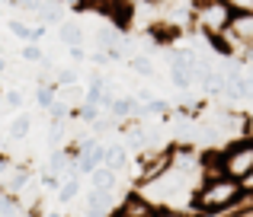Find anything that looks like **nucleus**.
I'll use <instances>...</instances> for the list:
<instances>
[{
	"label": "nucleus",
	"mask_w": 253,
	"mask_h": 217,
	"mask_svg": "<svg viewBox=\"0 0 253 217\" xmlns=\"http://www.w3.org/2000/svg\"><path fill=\"white\" fill-rule=\"evenodd\" d=\"M241 198H244V188L231 176L202 179L196 195H192V214L196 217H224Z\"/></svg>",
	"instance_id": "obj_1"
},
{
	"label": "nucleus",
	"mask_w": 253,
	"mask_h": 217,
	"mask_svg": "<svg viewBox=\"0 0 253 217\" xmlns=\"http://www.w3.org/2000/svg\"><path fill=\"white\" fill-rule=\"evenodd\" d=\"M189 10H192V26H196L209 42L224 38L228 29H231V23H234V13L224 3H218V0H192Z\"/></svg>",
	"instance_id": "obj_2"
},
{
	"label": "nucleus",
	"mask_w": 253,
	"mask_h": 217,
	"mask_svg": "<svg viewBox=\"0 0 253 217\" xmlns=\"http://www.w3.org/2000/svg\"><path fill=\"white\" fill-rule=\"evenodd\" d=\"M221 169L224 176L241 182L247 173H253V134H244L237 141H231L221 150Z\"/></svg>",
	"instance_id": "obj_3"
},
{
	"label": "nucleus",
	"mask_w": 253,
	"mask_h": 217,
	"mask_svg": "<svg viewBox=\"0 0 253 217\" xmlns=\"http://www.w3.org/2000/svg\"><path fill=\"white\" fill-rule=\"evenodd\" d=\"M151 214H154V205H151L138 188H131L128 195H122L119 208L112 211V217H151Z\"/></svg>",
	"instance_id": "obj_4"
},
{
	"label": "nucleus",
	"mask_w": 253,
	"mask_h": 217,
	"mask_svg": "<svg viewBox=\"0 0 253 217\" xmlns=\"http://www.w3.org/2000/svg\"><path fill=\"white\" fill-rule=\"evenodd\" d=\"M58 38H61V45H68V48H77V45H84V26L74 23V19H64V23L58 26Z\"/></svg>",
	"instance_id": "obj_5"
},
{
	"label": "nucleus",
	"mask_w": 253,
	"mask_h": 217,
	"mask_svg": "<svg viewBox=\"0 0 253 217\" xmlns=\"http://www.w3.org/2000/svg\"><path fill=\"white\" fill-rule=\"evenodd\" d=\"M90 188H103V192H119V173L109 166H99L90 176Z\"/></svg>",
	"instance_id": "obj_6"
},
{
	"label": "nucleus",
	"mask_w": 253,
	"mask_h": 217,
	"mask_svg": "<svg viewBox=\"0 0 253 217\" xmlns=\"http://www.w3.org/2000/svg\"><path fill=\"white\" fill-rule=\"evenodd\" d=\"M103 166L122 173V169L128 166V147H125V144H106V163Z\"/></svg>",
	"instance_id": "obj_7"
},
{
	"label": "nucleus",
	"mask_w": 253,
	"mask_h": 217,
	"mask_svg": "<svg viewBox=\"0 0 253 217\" xmlns=\"http://www.w3.org/2000/svg\"><path fill=\"white\" fill-rule=\"evenodd\" d=\"M32 131V115H26V112H16L13 115V122L6 124V134L13 137V141H26Z\"/></svg>",
	"instance_id": "obj_8"
},
{
	"label": "nucleus",
	"mask_w": 253,
	"mask_h": 217,
	"mask_svg": "<svg viewBox=\"0 0 253 217\" xmlns=\"http://www.w3.org/2000/svg\"><path fill=\"white\" fill-rule=\"evenodd\" d=\"M81 188H84L81 176H68V179L61 182V188H58V201H61V205H71V201L81 195Z\"/></svg>",
	"instance_id": "obj_9"
},
{
	"label": "nucleus",
	"mask_w": 253,
	"mask_h": 217,
	"mask_svg": "<svg viewBox=\"0 0 253 217\" xmlns=\"http://www.w3.org/2000/svg\"><path fill=\"white\" fill-rule=\"evenodd\" d=\"M55 99H58L55 83H36V106L42 112H48L51 106H55Z\"/></svg>",
	"instance_id": "obj_10"
},
{
	"label": "nucleus",
	"mask_w": 253,
	"mask_h": 217,
	"mask_svg": "<svg viewBox=\"0 0 253 217\" xmlns=\"http://www.w3.org/2000/svg\"><path fill=\"white\" fill-rule=\"evenodd\" d=\"M6 29H10L23 45H29V42H32V35H36V26L23 23V19H10V23H6Z\"/></svg>",
	"instance_id": "obj_11"
},
{
	"label": "nucleus",
	"mask_w": 253,
	"mask_h": 217,
	"mask_svg": "<svg viewBox=\"0 0 253 217\" xmlns=\"http://www.w3.org/2000/svg\"><path fill=\"white\" fill-rule=\"evenodd\" d=\"M128 67L135 70L138 77H144V80H151V77H154V64H151V58H144V55H131L128 58Z\"/></svg>",
	"instance_id": "obj_12"
},
{
	"label": "nucleus",
	"mask_w": 253,
	"mask_h": 217,
	"mask_svg": "<svg viewBox=\"0 0 253 217\" xmlns=\"http://www.w3.org/2000/svg\"><path fill=\"white\" fill-rule=\"evenodd\" d=\"M77 80H81V74H77L74 67H58V70H55V90L77 87Z\"/></svg>",
	"instance_id": "obj_13"
},
{
	"label": "nucleus",
	"mask_w": 253,
	"mask_h": 217,
	"mask_svg": "<svg viewBox=\"0 0 253 217\" xmlns=\"http://www.w3.org/2000/svg\"><path fill=\"white\" fill-rule=\"evenodd\" d=\"M19 58H23V61L26 64H42L45 61V58H48V55H45V51H42V45H23V51H19Z\"/></svg>",
	"instance_id": "obj_14"
},
{
	"label": "nucleus",
	"mask_w": 253,
	"mask_h": 217,
	"mask_svg": "<svg viewBox=\"0 0 253 217\" xmlns=\"http://www.w3.org/2000/svg\"><path fill=\"white\" fill-rule=\"evenodd\" d=\"M218 3H224L234 16H253V0H218Z\"/></svg>",
	"instance_id": "obj_15"
},
{
	"label": "nucleus",
	"mask_w": 253,
	"mask_h": 217,
	"mask_svg": "<svg viewBox=\"0 0 253 217\" xmlns=\"http://www.w3.org/2000/svg\"><path fill=\"white\" fill-rule=\"evenodd\" d=\"M3 102H6V109H13V112H16V109H23L26 96L19 93V90H6V93H3Z\"/></svg>",
	"instance_id": "obj_16"
},
{
	"label": "nucleus",
	"mask_w": 253,
	"mask_h": 217,
	"mask_svg": "<svg viewBox=\"0 0 253 217\" xmlns=\"http://www.w3.org/2000/svg\"><path fill=\"white\" fill-rule=\"evenodd\" d=\"M151 217H196V214L183 211V208H167V205H164V208H154V214H151Z\"/></svg>",
	"instance_id": "obj_17"
},
{
	"label": "nucleus",
	"mask_w": 253,
	"mask_h": 217,
	"mask_svg": "<svg viewBox=\"0 0 253 217\" xmlns=\"http://www.w3.org/2000/svg\"><path fill=\"white\" fill-rule=\"evenodd\" d=\"M144 109H148V115H167V112H170V102L167 99H151Z\"/></svg>",
	"instance_id": "obj_18"
},
{
	"label": "nucleus",
	"mask_w": 253,
	"mask_h": 217,
	"mask_svg": "<svg viewBox=\"0 0 253 217\" xmlns=\"http://www.w3.org/2000/svg\"><path fill=\"white\" fill-rule=\"evenodd\" d=\"M61 182H64V179H58V176H51V173H42V182H39V186H42L45 192H58V188H61Z\"/></svg>",
	"instance_id": "obj_19"
},
{
	"label": "nucleus",
	"mask_w": 253,
	"mask_h": 217,
	"mask_svg": "<svg viewBox=\"0 0 253 217\" xmlns=\"http://www.w3.org/2000/svg\"><path fill=\"white\" fill-rule=\"evenodd\" d=\"M58 3H61L64 10H74V13H81V10H86V6L93 3V0H58Z\"/></svg>",
	"instance_id": "obj_20"
},
{
	"label": "nucleus",
	"mask_w": 253,
	"mask_h": 217,
	"mask_svg": "<svg viewBox=\"0 0 253 217\" xmlns=\"http://www.w3.org/2000/svg\"><path fill=\"white\" fill-rule=\"evenodd\" d=\"M68 55H71V61H74V64H81V61H86V58H90L84 45H77V48H68Z\"/></svg>",
	"instance_id": "obj_21"
},
{
	"label": "nucleus",
	"mask_w": 253,
	"mask_h": 217,
	"mask_svg": "<svg viewBox=\"0 0 253 217\" xmlns=\"http://www.w3.org/2000/svg\"><path fill=\"white\" fill-rule=\"evenodd\" d=\"M13 169V163H10V154H3V150H0V176H6Z\"/></svg>",
	"instance_id": "obj_22"
},
{
	"label": "nucleus",
	"mask_w": 253,
	"mask_h": 217,
	"mask_svg": "<svg viewBox=\"0 0 253 217\" xmlns=\"http://www.w3.org/2000/svg\"><path fill=\"white\" fill-rule=\"evenodd\" d=\"M241 188H244L247 195H253V173H247V176L241 179Z\"/></svg>",
	"instance_id": "obj_23"
},
{
	"label": "nucleus",
	"mask_w": 253,
	"mask_h": 217,
	"mask_svg": "<svg viewBox=\"0 0 253 217\" xmlns=\"http://www.w3.org/2000/svg\"><path fill=\"white\" fill-rule=\"evenodd\" d=\"M42 217H64V214H61V211H45Z\"/></svg>",
	"instance_id": "obj_24"
},
{
	"label": "nucleus",
	"mask_w": 253,
	"mask_h": 217,
	"mask_svg": "<svg viewBox=\"0 0 253 217\" xmlns=\"http://www.w3.org/2000/svg\"><path fill=\"white\" fill-rule=\"evenodd\" d=\"M6 74V61H3V58H0V77H3Z\"/></svg>",
	"instance_id": "obj_25"
}]
</instances>
